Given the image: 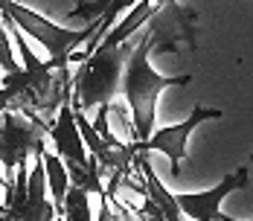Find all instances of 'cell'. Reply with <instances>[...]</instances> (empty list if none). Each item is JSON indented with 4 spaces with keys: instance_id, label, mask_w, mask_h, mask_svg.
<instances>
[{
    "instance_id": "cell-1",
    "label": "cell",
    "mask_w": 253,
    "mask_h": 221,
    "mask_svg": "<svg viewBox=\"0 0 253 221\" xmlns=\"http://www.w3.org/2000/svg\"><path fill=\"white\" fill-rule=\"evenodd\" d=\"M149 52H152V35L149 29L143 32L140 44L134 47L131 58L126 64V73H123V96L131 105V114H134V134H137V143H146L154 134V114H157V96L166 90V88H183L192 82L189 73L180 76H163L157 73L152 64H149Z\"/></svg>"
},
{
    "instance_id": "cell-2",
    "label": "cell",
    "mask_w": 253,
    "mask_h": 221,
    "mask_svg": "<svg viewBox=\"0 0 253 221\" xmlns=\"http://www.w3.org/2000/svg\"><path fill=\"white\" fill-rule=\"evenodd\" d=\"M131 52L134 47L126 41L114 49L96 47L90 55L82 58L79 70H73V108L76 111L111 105V99L123 90V73H126Z\"/></svg>"
},
{
    "instance_id": "cell-3",
    "label": "cell",
    "mask_w": 253,
    "mask_h": 221,
    "mask_svg": "<svg viewBox=\"0 0 253 221\" xmlns=\"http://www.w3.org/2000/svg\"><path fill=\"white\" fill-rule=\"evenodd\" d=\"M0 15H6L24 35L38 38L44 49H50L52 70H70V58L76 55V49L96 35V24L84 26V29H67V26L52 24L44 15L26 9L24 3H15V0H0Z\"/></svg>"
},
{
    "instance_id": "cell-4",
    "label": "cell",
    "mask_w": 253,
    "mask_h": 221,
    "mask_svg": "<svg viewBox=\"0 0 253 221\" xmlns=\"http://www.w3.org/2000/svg\"><path fill=\"white\" fill-rule=\"evenodd\" d=\"M47 128L24 114H0V166L15 177L18 166L47 151Z\"/></svg>"
},
{
    "instance_id": "cell-5",
    "label": "cell",
    "mask_w": 253,
    "mask_h": 221,
    "mask_svg": "<svg viewBox=\"0 0 253 221\" xmlns=\"http://www.w3.org/2000/svg\"><path fill=\"white\" fill-rule=\"evenodd\" d=\"M224 117V111H215V108H201V105H195L192 108V114L183 120V123L177 125H166V128H160V131H154L152 137L146 140V143H128L134 154H146V151H163L166 157H169V163H172V169L177 172V163L186 157V143H189V134L195 131V125H201L204 120H221Z\"/></svg>"
},
{
    "instance_id": "cell-6",
    "label": "cell",
    "mask_w": 253,
    "mask_h": 221,
    "mask_svg": "<svg viewBox=\"0 0 253 221\" xmlns=\"http://www.w3.org/2000/svg\"><path fill=\"white\" fill-rule=\"evenodd\" d=\"M248 180H251L248 166H242V169L230 172L218 186H212L207 192H180V195H175V201L186 221H227V216L221 213V201L233 189L248 186Z\"/></svg>"
},
{
    "instance_id": "cell-7",
    "label": "cell",
    "mask_w": 253,
    "mask_h": 221,
    "mask_svg": "<svg viewBox=\"0 0 253 221\" xmlns=\"http://www.w3.org/2000/svg\"><path fill=\"white\" fill-rule=\"evenodd\" d=\"M192 29H195V18L189 9L177 6L175 0H166L157 15L149 24V35H152V47L154 52H172L180 44L192 47L195 38H192Z\"/></svg>"
},
{
    "instance_id": "cell-8",
    "label": "cell",
    "mask_w": 253,
    "mask_h": 221,
    "mask_svg": "<svg viewBox=\"0 0 253 221\" xmlns=\"http://www.w3.org/2000/svg\"><path fill=\"white\" fill-rule=\"evenodd\" d=\"M47 140L55 146V154L61 157V163L67 169H84L90 163V154H87V148L82 143L76 117H73V96L61 102L55 120L47 128Z\"/></svg>"
},
{
    "instance_id": "cell-9",
    "label": "cell",
    "mask_w": 253,
    "mask_h": 221,
    "mask_svg": "<svg viewBox=\"0 0 253 221\" xmlns=\"http://www.w3.org/2000/svg\"><path fill=\"white\" fill-rule=\"evenodd\" d=\"M134 163H137V169H140V175H143V186H146V195L152 198V204L160 210V216L166 221H186L183 219V213H180V207H177L175 195L160 183V177L154 175L152 163L143 157V154H137L134 157Z\"/></svg>"
},
{
    "instance_id": "cell-10",
    "label": "cell",
    "mask_w": 253,
    "mask_h": 221,
    "mask_svg": "<svg viewBox=\"0 0 253 221\" xmlns=\"http://www.w3.org/2000/svg\"><path fill=\"white\" fill-rule=\"evenodd\" d=\"M166 0H140L131 12H128L126 18L120 21V24L114 26L105 38L99 41V47H108V49H114V47H120V44H126L128 38L140 29V26L146 24V21H152L154 15H157V9L163 6Z\"/></svg>"
},
{
    "instance_id": "cell-11",
    "label": "cell",
    "mask_w": 253,
    "mask_h": 221,
    "mask_svg": "<svg viewBox=\"0 0 253 221\" xmlns=\"http://www.w3.org/2000/svg\"><path fill=\"white\" fill-rule=\"evenodd\" d=\"M41 163H44V177H47V192H50V201L55 204V210L61 213V204H64V195L70 189V175L64 169L61 157L58 154H41Z\"/></svg>"
},
{
    "instance_id": "cell-12",
    "label": "cell",
    "mask_w": 253,
    "mask_h": 221,
    "mask_svg": "<svg viewBox=\"0 0 253 221\" xmlns=\"http://www.w3.org/2000/svg\"><path fill=\"white\" fill-rule=\"evenodd\" d=\"M61 213H64V221H96L93 213H90V192L82 189V186H70L67 189Z\"/></svg>"
},
{
    "instance_id": "cell-13",
    "label": "cell",
    "mask_w": 253,
    "mask_h": 221,
    "mask_svg": "<svg viewBox=\"0 0 253 221\" xmlns=\"http://www.w3.org/2000/svg\"><path fill=\"white\" fill-rule=\"evenodd\" d=\"M108 114H111V123L117 125L120 137L126 140V146H128V143H134V140H137V134H134V125H131V123L126 120V111H123V108H114V105H111V108H108Z\"/></svg>"
},
{
    "instance_id": "cell-14",
    "label": "cell",
    "mask_w": 253,
    "mask_h": 221,
    "mask_svg": "<svg viewBox=\"0 0 253 221\" xmlns=\"http://www.w3.org/2000/svg\"><path fill=\"white\" fill-rule=\"evenodd\" d=\"M0 67H3L6 73H15V70H21V67L15 64L12 47H9V32H6V26H0Z\"/></svg>"
},
{
    "instance_id": "cell-15",
    "label": "cell",
    "mask_w": 253,
    "mask_h": 221,
    "mask_svg": "<svg viewBox=\"0 0 253 221\" xmlns=\"http://www.w3.org/2000/svg\"><path fill=\"white\" fill-rule=\"evenodd\" d=\"M137 3H140V0H137Z\"/></svg>"
}]
</instances>
